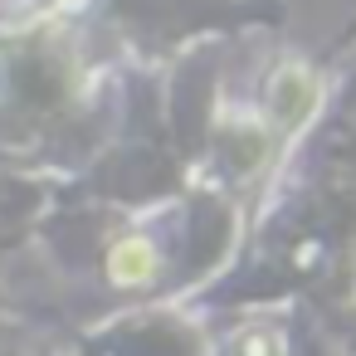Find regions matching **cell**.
Listing matches in <instances>:
<instances>
[{"mask_svg": "<svg viewBox=\"0 0 356 356\" xmlns=\"http://www.w3.org/2000/svg\"><path fill=\"white\" fill-rule=\"evenodd\" d=\"M147 273H152V254H147V244L127 239V244L113 254V278H118V283H142Z\"/></svg>", "mask_w": 356, "mask_h": 356, "instance_id": "6da1fadb", "label": "cell"}]
</instances>
